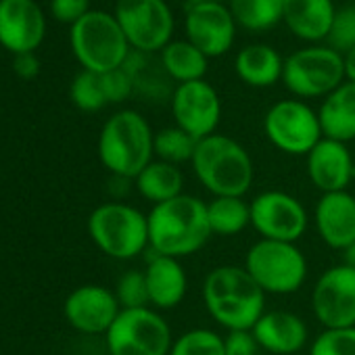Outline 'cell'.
Returning a JSON list of instances; mask_svg holds the SVG:
<instances>
[{"label":"cell","mask_w":355,"mask_h":355,"mask_svg":"<svg viewBox=\"0 0 355 355\" xmlns=\"http://www.w3.org/2000/svg\"><path fill=\"white\" fill-rule=\"evenodd\" d=\"M148 216L150 253L184 259L199 253L211 234L207 203L195 195H180L167 203L153 205Z\"/></svg>","instance_id":"obj_1"},{"label":"cell","mask_w":355,"mask_h":355,"mask_svg":"<svg viewBox=\"0 0 355 355\" xmlns=\"http://www.w3.org/2000/svg\"><path fill=\"white\" fill-rule=\"evenodd\" d=\"M209 318L226 332L253 330L266 313V293L243 266H218L209 270L201 286Z\"/></svg>","instance_id":"obj_2"},{"label":"cell","mask_w":355,"mask_h":355,"mask_svg":"<svg viewBox=\"0 0 355 355\" xmlns=\"http://www.w3.org/2000/svg\"><path fill=\"white\" fill-rule=\"evenodd\" d=\"M191 167L214 197H245L255 180L249 150L226 134H211L197 142Z\"/></svg>","instance_id":"obj_3"},{"label":"cell","mask_w":355,"mask_h":355,"mask_svg":"<svg viewBox=\"0 0 355 355\" xmlns=\"http://www.w3.org/2000/svg\"><path fill=\"white\" fill-rule=\"evenodd\" d=\"M155 132L138 111L113 113L98 134V159L115 178L136 180V175L155 159Z\"/></svg>","instance_id":"obj_4"},{"label":"cell","mask_w":355,"mask_h":355,"mask_svg":"<svg viewBox=\"0 0 355 355\" xmlns=\"http://www.w3.org/2000/svg\"><path fill=\"white\" fill-rule=\"evenodd\" d=\"M88 234L107 257L130 261L148 249V216L121 201L103 203L88 218Z\"/></svg>","instance_id":"obj_5"},{"label":"cell","mask_w":355,"mask_h":355,"mask_svg":"<svg viewBox=\"0 0 355 355\" xmlns=\"http://www.w3.org/2000/svg\"><path fill=\"white\" fill-rule=\"evenodd\" d=\"M69 42L80 65L94 73H107L123 67L132 53L115 15L105 11H88L80 21H76L69 32Z\"/></svg>","instance_id":"obj_6"},{"label":"cell","mask_w":355,"mask_h":355,"mask_svg":"<svg viewBox=\"0 0 355 355\" xmlns=\"http://www.w3.org/2000/svg\"><path fill=\"white\" fill-rule=\"evenodd\" d=\"M243 268L266 295H293L307 280V257L297 243L259 239L249 247Z\"/></svg>","instance_id":"obj_7"},{"label":"cell","mask_w":355,"mask_h":355,"mask_svg":"<svg viewBox=\"0 0 355 355\" xmlns=\"http://www.w3.org/2000/svg\"><path fill=\"white\" fill-rule=\"evenodd\" d=\"M345 80V57L326 44L299 49L284 59L282 84L295 98H326Z\"/></svg>","instance_id":"obj_8"},{"label":"cell","mask_w":355,"mask_h":355,"mask_svg":"<svg viewBox=\"0 0 355 355\" xmlns=\"http://www.w3.org/2000/svg\"><path fill=\"white\" fill-rule=\"evenodd\" d=\"M109 355H169V322L153 307L121 309L105 334Z\"/></svg>","instance_id":"obj_9"},{"label":"cell","mask_w":355,"mask_h":355,"mask_svg":"<svg viewBox=\"0 0 355 355\" xmlns=\"http://www.w3.org/2000/svg\"><path fill=\"white\" fill-rule=\"evenodd\" d=\"M263 132L270 144L293 157H307V153L324 138L318 111L301 98L274 103L263 117Z\"/></svg>","instance_id":"obj_10"},{"label":"cell","mask_w":355,"mask_h":355,"mask_svg":"<svg viewBox=\"0 0 355 355\" xmlns=\"http://www.w3.org/2000/svg\"><path fill=\"white\" fill-rule=\"evenodd\" d=\"M115 19L138 53H161L173 36V15L165 0H117Z\"/></svg>","instance_id":"obj_11"},{"label":"cell","mask_w":355,"mask_h":355,"mask_svg":"<svg viewBox=\"0 0 355 355\" xmlns=\"http://www.w3.org/2000/svg\"><path fill=\"white\" fill-rule=\"evenodd\" d=\"M251 226L266 241L299 243L309 228V214L305 205L291 193L263 191L249 201Z\"/></svg>","instance_id":"obj_12"},{"label":"cell","mask_w":355,"mask_h":355,"mask_svg":"<svg viewBox=\"0 0 355 355\" xmlns=\"http://www.w3.org/2000/svg\"><path fill=\"white\" fill-rule=\"evenodd\" d=\"M311 311L322 328L355 326V270L343 261L326 268L311 288Z\"/></svg>","instance_id":"obj_13"},{"label":"cell","mask_w":355,"mask_h":355,"mask_svg":"<svg viewBox=\"0 0 355 355\" xmlns=\"http://www.w3.org/2000/svg\"><path fill=\"white\" fill-rule=\"evenodd\" d=\"M169 107L173 123L189 132L193 138L203 140L218 132L222 119V98L209 82L197 80L178 84Z\"/></svg>","instance_id":"obj_14"},{"label":"cell","mask_w":355,"mask_h":355,"mask_svg":"<svg viewBox=\"0 0 355 355\" xmlns=\"http://www.w3.org/2000/svg\"><path fill=\"white\" fill-rule=\"evenodd\" d=\"M236 38V21L230 7L211 0H193L187 9V40L207 59L226 55Z\"/></svg>","instance_id":"obj_15"},{"label":"cell","mask_w":355,"mask_h":355,"mask_svg":"<svg viewBox=\"0 0 355 355\" xmlns=\"http://www.w3.org/2000/svg\"><path fill=\"white\" fill-rule=\"evenodd\" d=\"M121 305L113 291L101 284H82L69 293L63 305L65 320L84 334H107Z\"/></svg>","instance_id":"obj_16"},{"label":"cell","mask_w":355,"mask_h":355,"mask_svg":"<svg viewBox=\"0 0 355 355\" xmlns=\"http://www.w3.org/2000/svg\"><path fill=\"white\" fill-rule=\"evenodd\" d=\"M46 36V19L34 0H0V44L13 55L34 53Z\"/></svg>","instance_id":"obj_17"},{"label":"cell","mask_w":355,"mask_h":355,"mask_svg":"<svg viewBox=\"0 0 355 355\" xmlns=\"http://www.w3.org/2000/svg\"><path fill=\"white\" fill-rule=\"evenodd\" d=\"M309 182L322 193L349 191L355 178V161L345 142L322 138L305 157Z\"/></svg>","instance_id":"obj_18"},{"label":"cell","mask_w":355,"mask_h":355,"mask_svg":"<svg viewBox=\"0 0 355 355\" xmlns=\"http://www.w3.org/2000/svg\"><path fill=\"white\" fill-rule=\"evenodd\" d=\"M322 243L334 251H345L355 243V195L349 191L322 195L311 218Z\"/></svg>","instance_id":"obj_19"},{"label":"cell","mask_w":355,"mask_h":355,"mask_svg":"<svg viewBox=\"0 0 355 355\" xmlns=\"http://www.w3.org/2000/svg\"><path fill=\"white\" fill-rule=\"evenodd\" d=\"M251 332L261 351L272 355H295L303 351L309 340V328L305 320L286 309H266Z\"/></svg>","instance_id":"obj_20"},{"label":"cell","mask_w":355,"mask_h":355,"mask_svg":"<svg viewBox=\"0 0 355 355\" xmlns=\"http://www.w3.org/2000/svg\"><path fill=\"white\" fill-rule=\"evenodd\" d=\"M150 307L157 311L175 309L189 293V274L180 259L153 253L144 266Z\"/></svg>","instance_id":"obj_21"},{"label":"cell","mask_w":355,"mask_h":355,"mask_svg":"<svg viewBox=\"0 0 355 355\" xmlns=\"http://www.w3.org/2000/svg\"><path fill=\"white\" fill-rule=\"evenodd\" d=\"M334 13L332 0H284L282 21L297 38L320 42L326 40Z\"/></svg>","instance_id":"obj_22"},{"label":"cell","mask_w":355,"mask_h":355,"mask_svg":"<svg viewBox=\"0 0 355 355\" xmlns=\"http://www.w3.org/2000/svg\"><path fill=\"white\" fill-rule=\"evenodd\" d=\"M324 138L349 144L355 140V82L345 80L318 109Z\"/></svg>","instance_id":"obj_23"},{"label":"cell","mask_w":355,"mask_h":355,"mask_svg":"<svg viewBox=\"0 0 355 355\" xmlns=\"http://www.w3.org/2000/svg\"><path fill=\"white\" fill-rule=\"evenodd\" d=\"M123 69L132 80L134 94H140L142 98L157 101V103L171 101V94L175 90L173 80L165 71L161 59L155 57L153 53L132 51L128 61L123 63Z\"/></svg>","instance_id":"obj_24"},{"label":"cell","mask_w":355,"mask_h":355,"mask_svg":"<svg viewBox=\"0 0 355 355\" xmlns=\"http://www.w3.org/2000/svg\"><path fill=\"white\" fill-rule=\"evenodd\" d=\"M234 69L247 86L268 88L276 82H282L284 59L268 44H249L239 51Z\"/></svg>","instance_id":"obj_25"},{"label":"cell","mask_w":355,"mask_h":355,"mask_svg":"<svg viewBox=\"0 0 355 355\" xmlns=\"http://www.w3.org/2000/svg\"><path fill=\"white\" fill-rule=\"evenodd\" d=\"M134 187L144 201L153 205H161L184 195V173L182 167L153 159L136 175Z\"/></svg>","instance_id":"obj_26"},{"label":"cell","mask_w":355,"mask_h":355,"mask_svg":"<svg viewBox=\"0 0 355 355\" xmlns=\"http://www.w3.org/2000/svg\"><path fill=\"white\" fill-rule=\"evenodd\" d=\"M159 59L175 84L205 80L209 67V59L189 40H171L159 53Z\"/></svg>","instance_id":"obj_27"},{"label":"cell","mask_w":355,"mask_h":355,"mask_svg":"<svg viewBox=\"0 0 355 355\" xmlns=\"http://www.w3.org/2000/svg\"><path fill=\"white\" fill-rule=\"evenodd\" d=\"M207 220L214 236H236L251 226V205L245 197H214Z\"/></svg>","instance_id":"obj_28"},{"label":"cell","mask_w":355,"mask_h":355,"mask_svg":"<svg viewBox=\"0 0 355 355\" xmlns=\"http://www.w3.org/2000/svg\"><path fill=\"white\" fill-rule=\"evenodd\" d=\"M230 13L236 26L249 32H266L282 21L284 0H230Z\"/></svg>","instance_id":"obj_29"},{"label":"cell","mask_w":355,"mask_h":355,"mask_svg":"<svg viewBox=\"0 0 355 355\" xmlns=\"http://www.w3.org/2000/svg\"><path fill=\"white\" fill-rule=\"evenodd\" d=\"M197 142H199L197 138H193L189 132L178 128L175 123L161 128L159 132H155V140H153L155 159L180 167L193 161Z\"/></svg>","instance_id":"obj_30"},{"label":"cell","mask_w":355,"mask_h":355,"mask_svg":"<svg viewBox=\"0 0 355 355\" xmlns=\"http://www.w3.org/2000/svg\"><path fill=\"white\" fill-rule=\"evenodd\" d=\"M169 355H224V336L211 328H191L173 338Z\"/></svg>","instance_id":"obj_31"},{"label":"cell","mask_w":355,"mask_h":355,"mask_svg":"<svg viewBox=\"0 0 355 355\" xmlns=\"http://www.w3.org/2000/svg\"><path fill=\"white\" fill-rule=\"evenodd\" d=\"M69 96H71V103L86 113L101 111L105 105H109V101L105 96L101 73L86 71V69H82L73 78V82L69 86Z\"/></svg>","instance_id":"obj_32"},{"label":"cell","mask_w":355,"mask_h":355,"mask_svg":"<svg viewBox=\"0 0 355 355\" xmlns=\"http://www.w3.org/2000/svg\"><path fill=\"white\" fill-rule=\"evenodd\" d=\"M115 297L121 305V309H138V307H150L146 278L142 270H128L117 278L115 284Z\"/></svg>","instance_id":"obj_33"},{"label":"cell","mask_w":355,"mask_h":355,"mask_svg":"<svg viewBox=\"0 0 355 355\" xmlns=\"http://www.w3.org/2000/svg\"><path fill=\"white\" fill-rule=\"evenodd\" d=\"M309 355H355V326L324 328L311 340Z\"/></svg>","instance_id":"obj_34"},{"label":"cell","mask_w":355,"mask_h":355,"mask_svg":"<svg viewBox=\"0 0 355 355\" xmlns=\"http://www.w3.org/2000/svg\"><path fill=\"white\" fill-rule=\"evenodd\" d=\"M326 46L340 53L343 57L355 46V5L336 9L330 32L326 36Z\"/></svg>","instance_id":"obj_35"},{"label":"cell","mask_w":355,"mask_h":355,"mask_svg":"<svg viewBox=\"0 0 355 355\" xmlns=\"http://www.w3.org/2000/svg\"><path fill=\"white\" fill-rule=\"evenodd\" d=\"M103 80V88H105V96L109 103H123L125 98H130L134 94V86L132 80L128 76V71L123 67L101 73Z\"/></svg>","instance_id":"obj_36"},{"label":"cell","mask_w":355,"mask_h":355,"mask_svg":"<svg viewBox=\"0 0 355 355\" xmlns=\"http://www.w3.org/2000/svg\"><path fill=\"white\" fill-rule=\"evenodd\" d=\"M261 347L251 330H232L224 336V355H259Z\"/></svg>","instance_id":"obj_37"},{"label":"cell","mask_w":355,"mask_h":355,"mask_svg":"<svg viewBox=\"0 0 355 355\" xmlns=\"http://www.w3.org/2000/svg\"><path fill=\"white\" fill-rule=\"evenodd\" d=\"M90 7V0H51V11L57 21L76 24L80 21Z\"/></svg>","instance_id":"obj_38"},{"label":"cell","mask_w":355,"mask_h":355,"mask_svg":"<svg viewBox=\"0 0 355 355\" xmlns=\"http://www.w3.org/2000/svg\"><path fill=\"white\" fill-rule=\"evenodd\" d=\"M13 69H15V73L19 78L34 80L40 73V61H38V57L34 53H21V55H15Z\"/></svg>","instance_id":"obj_39"},{"label":"cell","mask_w":355,"mask_h":355,"mask_svg":"<svg viewBox=\"0 0 355 355\" xmlns=\"http://www.w3.org/2000/svg\"><path fill=\"white\" fill-rule=\"evenodd\" d=\"M345 73H347V80L355 82V46L345 55Z\"/></svg>","instance_id":"obj_40"},{"label":"cell","mask_w":355,"mask_h":355,"mask_svg":"<svg viewBox=\"0 0 355 355\" xmlns=\"http://www.w3.org/2000/svg\"><path fill=\"white\" fill-rule=\"evenodd\" d=\"M343 263L355 270V243H353V245H349V247L343 251Z\"/></svg>","instance_id":"obj_41"},{"label":"cell","mask_w":355,"mask_h":355,"mask_svg":"<svg viewBox=\"0 0 355 355\" xmlns=\"http://www.w3.org/2000/svg\"><path fill=\"white\" fill-rule=\"evenodd\" d=\"M211 3H226V0H211ZM228 3H230V0H228Z\"/></svg>","instance_id":"obj_42"}]
</instances>
